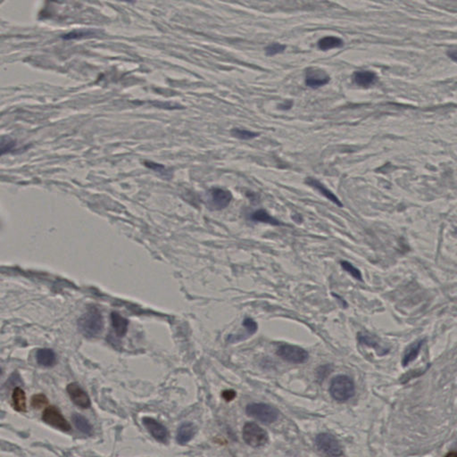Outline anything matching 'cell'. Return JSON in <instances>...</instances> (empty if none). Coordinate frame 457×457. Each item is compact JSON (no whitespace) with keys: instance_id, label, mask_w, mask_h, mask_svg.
I'll list each match as a JSON object with an SVG mask.
<instances>
[{"instance_id":"6da1fadb","label":"cell","mask_w":457,"mask_h":457,"mask_svg":"<svg viewBox=\"0 0 457 457\" xmlns=\"http://www.w3.org/2000/svg\"><path fill=\"white\" fill-rule=\"evenodd\" d=\"M79 329L87 338L99 336L104 328V320L98 308L92 307L79 319Z\"/></svg>"},{"instance_id":"7a4b0ae2","label":"cell","mask_w":457,"mask_h":457,"mask_svg":"<svg viewBox=\"0 0 457 457\" xmlns=\"http://www.w3.org/2000/svg\"><path fill=\"white\" fill-rule=\"evenodd\" d=\"M330 392L335 400L345 402L355 395V382L347 375L336 376L331 380Z\"/></svg>"},{"instance_id":"3957f363","label":"cell","mask_w":457,"mask_h":457,"mask_svg":"<svg viewBox=\"0 0 457 457\" xmlns=\"http://www.w3.org/2000/svg\"><path fill=\"white\" fill-rule=\"evenodd\" d=\"M276 354L284 361L291 364H304L309 358V354L306 349L295 345H280L277 348Z\"/></svg>"},{"instance_id":"277c9868","label":"cell","mask_w":457,"mask_h":457,"mask_svg":"<svg viewBox=\"0 0 457 457\" xmlns=\"http://www.w3.org/2000/svg\"><path fill=\"white\" fill-rule=\"evenodd\" d=\"M246 412L249 416L265 424L274 423L279 417L278 410L266 404H250L246 406Z\"/></svg>"},{"instance_id":"5b68a950","label":"cell","mask_w":457,"mask_h":457,"mask_svg":"<svg viewBox=\"0 0 457 457\" xmlns=\"http://www.w3.org/2000/svg\"><path fill=\"white\" fill-rule=\"evenodd\" d=\"M243 440L249 446L259 447L268 442V434L256 423H247L243 428Z\"/></svg>"},{"instance_id":"8992f818","label":"cell","mask_w":457,"mask_h":457,"mask_svg":"<svg viewBox=\"0 0 457 457\" xmlns=\"http://www.w3.org/2000/svg\"><path fill=\"white\" fill-rule=\"evenodd\" d=\"M318 448L329 456L337 457L341 455L342 447L338 440L329 433H321L315 439Z\"/></svg>"},{"instance_id":"52a82bcc","label":"cell","mask_w":457,"mask_h":457,"mask_svg":"<svg viewBox=\"0 0 457 457\" xmlns=\"http://www.w3.org/2000/svg\"><path fill=\"white\" fill-rule=\"evenodd\" d=\"M232 200V194L223 188H214L207 193V205L212 210H222L227 207Z\"/></svg>"},{"instance_id":"ba28073f","label":"cell","mask_w":457,"mask_h":457,"mask_svg":"<svg viewBox=\"0 0 457 457\" xmlns=\"http://www.w3.org/2000/svg\"><path fill=\"white\" fill-rule=\"evenodd\" d=\"M42 420L45 423L63 431H70L72 429L68 422L55 406L47 407L42 414Z\"/></svg>"},{"instance_id":"9c48e42d","label":"cell","mask_w":457,"mask_h":457,"mask_svg":"<svg viewBox=\"0 0 457 457\" xmlns=\"http://www.w3.org/2000/svg\"><path fill=\"white\" fill-rule=\"evenodd\" d=\"M327 72L318 68H308L306 72V85L311 89H318L330 82Z\"/></svg>"},{"instance_id":"30bf717a","label":"cell","mask_w":457,"mask_h":457,"mask_svg":"<svg viewBox=\"0 0 457 457\" xmlns=\"http://www.w3.org/2000/svg\"><path fill=\"white\" fill-rule=\"evenodd\" d=\"M144 426L146 427L149 433L153 436L156 440L166 443L169 437V432L167 429L162 424V423L157 422V420L150 418V417H144L143 420Z\"/></svg>"},{"instance_id":"8fae6325","label":"cell","mask_w":457,"mask_h":457,"mask_svg":"<svg viewBox=\"0 0 457 457\" xmlns=\"http://www.w3.org/2000/svg\"><path fill=\"white\" fill-rule=\"evenodd\" d=\"M67 392L76 406L82 408H89L90 406V399L88 394L79 386L77 383H71L67 386Z\"/></svg>"},{"instance_id":"7c38bea8","label":"cell","mask_w":457,"mask_h":457,"mask_svg":"<svg viewBox=\"0 0 457 457\" xmlns=\"http://www.w3.org/2000/svg\"><path fill=\"white\" fill-rule=\"evenodd\" d=\"M357 340L360 344L373 348L379 355H387L390 350L389 348H386L382 344L379 338H377L375 335L370 334L368 332H359Z\"/></svg>"},{"instance_id":"4fadbf2b","label":"cell","mask_w":457,"mask_h":457,"mask_svg":"<svg viewBox=\"0 0 457 457\" xmlns=\"http://www.w3.org/2000/svg\"><path fill=\"white\" fill-rule=\"evenodd\" d=\"M306 183H307V185H309L312 188H314V189H316L318 192H320L323 197H325V198L329 199V200L332 202V203H334L335 205H338L339 207H342V206H343V204H342L341 201L338 199V197H337L334 193H332L329 188H326L321 182H320V181L316 180V179L311 177L307 178V180H306Z\"/></svg>"},{"instance_id":"5bb4252c","label":"cell","mask_w":457,"mask_h":457,"mask_svg":"<svg viewBox=\"0 0 457 457\" xmlns=\"http://www.w3.org/2000/svg\"><path fill=\"white\" fill-rule=\"evenodd\" d=\"M424 342H425V339H418L416 341L410 344L406 348V351L404 353L402 359V365L404 367L409 365L411 363L413 362L418 357Z\"/></svg>"},{"instance_id":"9a60e30c","label":"cell","mask_w":457,"mask_h":457,"mask_svg":"<svg viewBox=\"0 0 457 457\" xmlns=\"http://www.w3.org/2000/svg\"><path fill=\"white\" fill-rule=\"evenodd\" d=\"M196 431L197 429L193 423H182L178 429L177 436H176L178 443L182 445L191 441L194 437Z\"/></svg>"},{"instance_id":"2e32d148","label":"cell","mask_w":457,"mask_h":457,"mask_svg":"<svg viewBox=\"0 0 457 457\" xmlns=\"http://www.w3.org/2000/svg\"><path fill=\"white\" fill-rule=\"evenodd\" d=\"M354 82L356 85L360 87H369L373 85L377 82V75L375 72L371 71H359L354 74Z\"/></svg>"},{"instance_id":"e0dca14e","label":"cell","mask_w":457,"mask_h":457,"mask_svg":"<svg viewBox=\"0 0 457 457\" xmlns=\"http://www.w3.org/2000/svg\"><path fill=\"white\" fill-rule=\"evenodd\" d=\"M111 321H112V325H113V330L116 331L117 337L122 338L123 336H125L127 330H128V325H129L128 320L123 317L118 313L113 312L111 314Z\"/></svg>"},{"instance_id":"ac0fdd59","label":"cell","mask_w":457,"mask_h":457,"mask_svg":"<svg viewBox=\"0 0 457 457\" xmlns=\"http://www.w3.org/2000/svg\"><path fill=\"white\" fill-rule=\"evenodd\" d=\"M250 219L254 222H263V223H268V224L273 226L284 225L282 222H280L276 218H274L272 215H270L263 209H259V210L254 212L252 215H250Z\"/></svg>"},{"instance_id":"d6986e66","label":"cell","mask_w":457,"mask_h":457,"mask_svg":"<svg viewBox=\"0 0 457 457\" xmlns=\"http://www.w3.org/2000/svg\"><path fill=\"white\" fill-rule=\"evenodd\" d=\"M36 358H37L39 365L45 366V367L53 366L56 361L55 352L51 349H48V348H42V349L38 350Z\"/></svg>"},{"instance_id":"ffe728a7","label":"cell","mask_w":457,"mask_h":457,"mask_svg":"<svg viewBox=\"0 0 457 457\" xmlns=\"http://www.w3.org/2000/svg\"><path fill=\"white\" fill-rule=\"evenodd\" d=\"M344 45V41L341 39L333 36H327L318 41V48L322 51H327L332 48H341Z\"/></svg>"},{"instance_id":"44dd1931","label":"cell","mask_w":457,"mask_h":457,"mask_svg":"<svg viewBox=\"0 0 457 457\" xmlns=\"http://www.w3.org/2000/svg\"><path fill=\"white\" fill-rule=\"evenodd\" d=\"M12 400L14 409L18 412L26 411V395L21 388H15L13 391Z\"/></svg>"},{"instance_id":"7402d4cb","label":"cell","mask_w":457,"mask_h":457,"mask_svg":"<svg viewBox=\"0 0 457 457\" xmlns=\"http://www.w3.org/2000/svg\"><path fill=\"white\" fill-rule=\"evenodd\" d=\"M72 421H73V423H74L76 428H77L80 431H82V433L86 434V435H89V436L92 435V426H91V424L89 423V421L86 419L85 417L82 416V415L78 414V413H74V414L72 415Z\"/></svg>"},{"instance_id":"603a6c76","label":"cell","mask_w":457,"mask_h":457,"mask_svg":"<svg viewBox=\"0 0 457 457\" xmlns=\"http://www.w3.org/2000/svg\"><path fill=\"white\" fill-rule=\"evenodd\" d=\"M340 265H341L343 270H345L347 273H349L353 278H355V280L363 281L362 273L360 272V270L354 266L351 263H349L348 261H346V260H342V261H340Z\"/></svg>"},{"instance_id":"cb8c5ba5","label":"cell","mask_w":457,"mask_h":457,"mask_svg":"<svg viewBox=\"0 0 457 457\" xmlns=\"http://www.w3.org/2000/svg\"><path fill=\"white\" fill-rule=\"evenodd\" d=\"M96 34V32L91 30H80V31H74L70 32L68 34H65L63 36L64 40L69 41V40H78V39L87 38V37H91Z\"/></svg>"},{"instance_id":"d4e9b609","label":"cell","mask_w":457,"mask_h":457,"mask_svg":"<svg viewBox=\"0 0 457 457\" xmlns=\"http://www.w3.org/2000/svg\"><path fill=\"white\" fill-rule=\"evenodd\" d=\"M15 141L10 137H2L0 139V157L14 149Z\"/></svg>"},{"instance_id":"484cf974","label":"cell","mask_w":457,"mask_h":457,"mask_svg":"<svg viewBox=\"0 0 457 457\" xmlns=\"http://www.w3.org/2000/svg\"><path fill=\"white\" fill-rule=\"evenodd\" d=\"M232 136L235 137L237 139L242 140H249L255 139L256 137L259 136V134L253 132L250 130H242V129H238L235 128L232 130Z\"/></svg>"},{"instance_id":"4316f807","label":"cell","mask_w":457,"mask_h":457,"mask_svg":"<svg viewBox=\"0 0 457 457\" xmlns=\"http://www.w3.org/2000/svg\"><path fill=\"white\" fill-rule=\"evenodd\" d=\"M286 48L287 47L285 45L280 44V43H278V42H274V43L268 45L266 48H265V54L268 56H273V55H278V54H280V53H283Z\"/></svg>"},{"instance_id":"83f0119b","label":"cell","mask_w":457,"mask_h":457,"mask_svg":"<svg viewBox=\"0 0 457 457\" xmlns=\"http://www.w3.org/2000/svg\"><path fill=\"white\" fill-rule=\"evenodd\" d=\"M243 326L246 329V332L249 336L255 334L257 330H258V325L256 321L253 320L252 318L246 317L243 321Z\"/></svg>"},{"instance_id":"f1b7e54d","label":"cell","mask_w":457,"mask_h":457,"mask_svg":"<svg viewBox=\"0 0 457 457\" xmlns=\"http://www.w3.org/2000/svg\"><path fill=\"white\" fill-rule=\"evenodd\" d=\"M48 400L43 394L34 395L31 398V406L34 408H42L48 405Z\"/></svg>"},{"instance_id":"f546056e","label":"cell","mask_w":457,"mask_h":457,"mask_svg":"<svg viewBox=\"0 0 457 457\" xmlns=\"http://www.w3.org/2000/svg\"><path fill=\"white\" fill-rule=\"evenodd\" d=\"M144 164L147 168L153 170L154 172H156L157 174H161L163 176L164 175H168V171L165 169L163 164H157V163H154V162H150V161H147Z\"/></svg>"},{"instance_id":"4dcf8cb0","label":"cell","mask_w":457,"mask_h":457,"mask_svg":"<svg viewBox=\"0 0 457 457\" xmlns=\"http://www.w3.org/2000/svg\"><path fill=\"white\" fill-rule=\"evenodd\" d=\"M236 396L235 391H233V390H226V391H223L222 392V397L224 398V399L227 400V401H231V400L234 399Z\"/></svg>"},{"instance_id":"1f68e13d","label":"cell","mask_w":457,"mask_h":457,"mask_svg":"<svg viewBox=\"0 0 457 457\" xmlns=\"http://www.w3.org/2000/svg\"><path fill=\"white\" fill-rule=\"evenodd\" d=\"M293 106V102L291 100H287L286 102L280 104L279 108L282 110H289Z\"/></svg>"},{"instance_id":"d6a6232c","label":"cell","mask_w":457,"mask_h":457,"mask_svg":"<svg viewBox=\"0 0 457 457\" xmlns=\"http://www.w3.org/2000/svg\"><path fill=\"white\" fill-rule=\"evenodd\" d=\"M332 296L339 302V304H341L342 307H345V308L348 307V303L340 296H338V294L332 293Z\"/></svg>"},{"instance_id":"836d02e7","label":"cell","mask_w":457,"mask_h":457,"mask_svg":"<svg viewBox=\"0 0 457 457\" xmlns=\"http://www.w3.org/2000/svg\"><path fill=\"white\" fill-rule=\"evenodd\" d=\"M292 219L297 223H301V222H303V218H302V216L299 214H295V215H292Z\"/></svg>"},{"instance_id":"e575fe53","label":"cell","mask_w":457,"mask_h":457,"mask_svg":"<svg viewBox=\"0 0 457 457\" xmlns=\"http://www.w3.org/2000/svg\"><path fill=\"white\" fill-rule=\"evenodd\" d=\"M448 55L450 56L454 61L456 60V50H450V51L448 52Z\"/></svg>"},{"instance_id":"d590c367","label":"cell","mask_w":457,"mask_h":457,"mask_svg":"<svg viewBox=\"0 0 457 457\" xmlns=\"http://www.w3.org/2000/svg\"><path fill=\"white\" fill-rule=\"evenodd\" d=\"M446 457H457L456 454L454 452H450L446 455Z\"/></svg>"},{"instance_id":"8d00e7d4","label":"cell","mask_w":457,"mask_h":457,"mask_svg":"<svg viewBox=\"0 0 457 457\" xmlns=\"http://www.w3.org/2000/svg\"><path fill=\"white\" fill-rule=\"evenodd\" d=\"M0 373H1V369H0Z\"/></svg>"}]
</instances>
